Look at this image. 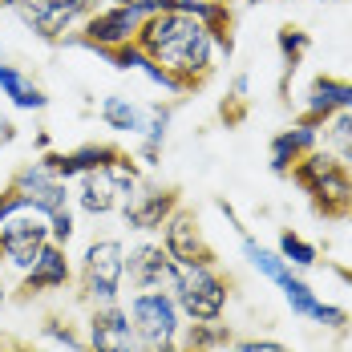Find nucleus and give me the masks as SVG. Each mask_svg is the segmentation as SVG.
Segmentation results:
<instances>
[{
  "label": "nucleus",
  "mask_w": 352,
  "mask_h": 352,
  "mask_svg": "<svg viewBox=\"0 0 352 352\" xmlns=\"http://www.w3.org/2000/svg\"><path fill=\"white\" fill-rule=\"evenodd\" d=\"M134 45L146 49L182 89H199L214 69V41L199 16L186 12H154L142 21Z\"/></svg>",
  "instance_id": "obj_1"
},
{
  "label": "nucleus",
  "mask_w": 352,
  "mask_h": 352,
  "mask_svg": "<svg viewBox=\"0 0 352 352\" xmlns=\"http://www.w3.org/2000/svg\"><path fill=\"white\" fill-rule=\"evenodd\" d=\"M239 247H243L247 263L263 276L267 283H276L283 292V300H287V308L296 312L300 320H312L320 328H332V332H344L349 328V312L340 308V304H328V300H320L316 292H312V283L304 280L292 263H283L280 251H272V247L255 243L247 231H239Z\"/></svg>",
  "instance_id": "obj_2"
},
{
  "label": "nucleus",
  "mask_w": 352,
  "mask_h": 352,
  "mask_svg": "<svg viewBox=\"0 0 352 352\" xmlns=\"http://www.w3.org/2000/svg\"><path fill=\"white\" fill-rule=\"evenodd\" d=\"M296 186L312 199L324 219H344L352 214V170L328 150H312L292 166Z\"/></svg>",
  "instance_id": "obj_3"
},
{
  "label": "nucleus",
  "mask_w": 352,
  "mask_h": 352,
  "mask_svg": "<svg viewBox=\"0 0 352 352\" xmlns=\"http://www.w3.org/2000/svg\"><path fill=\"white\" fill-rule=\"evenodd\" d=\"M170 296L186 324L223 320L231 304V280L219 272V263H178Z\"/></svg>",
  "instance_id": "obj_4"
},
{
  "label": "nucleus",
  "mask_w": 352,
  "mask_h": 352,
  "mask_svg": "<svg viewBox=\"0 0 352 352\" xmlns=\"http://www.w3.org/2000/svg\"><path fill=\"white\" fill-rule=\"evenodd\" d=\"M73 280H77L81 304H89V308L113 304L122 296V287H126V243L113 239V235L89 239L77 272H73Z\"/></svg>",
  "instance_id": "obj_5"
},
{
  "label": "nucleus",
  "mask_w": 352,
  "mask_h": 352,
  "mask_svg": "<svg viewBox=\"0 0 352 352\" xmlns=\"http://www.w3.org/2000/svg\"><path fill=\"white\" fill-rule=\"evenodd\" d=\"M154 12H162L158 0H118V4H109V8H98V12L81 25V33L65 36V41H69V45H85V49H94V53H109V49H118V45H130V41L138 36L142 21L154 16Z\"/></svg>",
  "instance_id": "obj_6"
},
{
  "label": "nucleus",
  "mask_w": 352,
  "mask_h": 352,
  "mask_svg": "<svg viewBox=\"0 0 352 352\" xmlns=\"http://www.w3.org/2000/svg\"><path fill=\"white\" fill-rule=\"evenodd\" d=\"M126 312L138 336V352H178V332L186 320L170 292H134Z\"/></svg>",
  "instance_id": "obj_7"
},
{
  "label": "nucleus",
  "mask_w": 352,
  "mask_h": 352,
  "mask_svg": "<svg viewBox=\"0 0 352 352\" xmlns=\"http://www.w3.org/2000/svg\"><path fill=\"white\" fill-rule=\"evenodd\" d=\"M8 186H12V190H21V195H25V203H29V211L45 214V219H49V214H57V211H65V207H73V186L65 182V178L53 175L45 158L25 162V166L12 175Z\"/></svg>",
  "instance_id": "obj_8"
},
{
  "label": "nucleus",
  "mask_w": 352,
  "mask_h": 352,
  "mask_svg": "<svg viewBox=\"0 0 352 352\" xmlns=\"http://www.w3.org/2000/svg\"><path fill=\"white\" fill-rule=\"evenodd\" d=\"M45 243H49V219L36 214V211L12 214V219L0 227V259H4L12 272H29Z\"/></svg>",
  "instance_id": "obj_9"
},
{
  "label": "nucleus",
  "mask_w": 352,
  "mask_h": 352,
  "mask_svg": "<svg viewBox=\"0 0 352 352\" xmlns=\"http://www.w3.org/2000/svg\"><path fill=\"white\" fill-rule=\"evenodd\" d=\"M85 349L89 352H138V336H134L130 312H126L118 300L89 308V320H85Z\"/></svg>",
  "instance_id": "obj_10"
},
{
  "label": "nucleus",
  "mask_w": 352,
  "mask_h": 352,
  "mask_svg": "<svg viewBox=\"0 0 352 352\" xmlns=\"http://www.w3.org/2000/svg\"><path fill=\"white\" fill-rule=\"evenodd\" d=\"M162 247L175 263H219L214 247L207 243L203 227H199V214L190 207H178L166 223H162Z\"/></svg>",
  "instance_id": "obj_11"
},
{
  "label": "nucleus",
  "mask_w": 352,
  "mask_h": 352,
  "mask_svg": "<svg viewBox=\"0 0 352 352\" xmlns=\"http://www.w3.org/2000/svg\"><path fill=\"white\" fill-rule=\"evenodd\" d=\"M182 203H178V190L175 186H142L122 203V219H126V227L130 231H138V235H150V231H162V223L178 211Z\"/></svg>",
  "instance_id": "obj_12"
},
{
  "label": "nucleus",
  "mask_w": 352,
  "mask_h": 352,
  "mask_svg": "<svg viewBox=\"0 0 352 352\" xmlns=\"http://www.w3.org/2000/svg\"><path fill=\"white\" fill-rule=\"evenodd\" d=\"M178 263L162 243H138L126 251V280L134 292H170Z\"/></svg>",
  "instance_id": "obj_13"
},
{
  "label": "nucleus",
  "mask_w": 352,
  "mask_h": 352,
  "mask_svg": "<svg viewBox=\"0 0 352 352\" xmlns=\"http://www.w3.org/2000/svg\"><path fill=\"white\" fill-rule=\"evenodd\" d=\"M73 283V263H69V247L49 243L41 247V255L33 259L29 272H21V296L33 300V296H49V292H65Z\"/></svg>",
  "instance_id": "obj_14"
},
{
  "label": "nucleus",
  "mask_w": 352,
  "mask_h": 352,
  "mask_svg": "<svg viewBox=\"0 0 352 352\" xmlns=\"http://www.w3.org/2000/svg\"><path fill=\"white\" fill-rule=\"evenodd\" d=\"M94 12H98V0H49L41 12L25 16L21 25H29L41 41H65V36H73V29H81Z\"/></svg>",
  "instance_id": "obj_15"
},
{
  "label": "nucleus",
  "mask_w": 352,
  "mask_h": 352,
  "mask_svg": "<svg viewBox=\"0 0 352 352\" xmlns=\"http://www.w3.org/2000/svg\"><path fill=\"white\" fill-rule=\"evenodd\" d=\"M312 150H320V122L300 118L296 126H287V130H280V134L272 138V150H267L272 170H276L280 178H287L292 166H296L304 154H312Z\"/></svg>",
  "instance_id": "obj_16"
},
{
  "label": "nucleus",
  "mask_w": 352,
  "mask_h": 352,
  "mask_svg": "<svg viewBox=\"0 0 352 352\" xmlns=\"http://www.w3.org/2000/svg\"><path fill=\"white\" fill-rule=\"evenodd\" d=\"M41 158L49 162V170H53L57 178L77 182V178L89 175V170H106L109 162L118 158V146H109V142H85V146L65 150V154H57V150H45Z\"/></svg>",
  "instance_id": "obj_17"
},
{
  "label": "nucleus",
  "mask_w": 352,
  "mask_h": 352,
  "mask_svg": "<svg viewBox=\"0 0 352 352\" xmlns=\"http://www.w3.org/2000/svg\"><path fill=\"white\" fill-rule=\"evenodd\" d=\"M122 186L109 178V170H89V175L77 178V186H73V207L85 214H94V219H106L122 207Z\"/></svg>",
  "instance_id": "obj_18"
},
{
  "label": "nucleus",
  "mask_w": 352,
  "mask_h": 352,
  "mask_svg": "<svg viewBox=\"0 0 352 352\" xmlns=\"http://www.w3.org/2000/svg\"><path fill=\"white\" fill-rule=\"evenodd\" d=\"M0 94H4L16 109H29V113H36V109L49 106L45 89L36 85L33 77H29V73H21V69H12V65H4V61H0Z\"/></svg>",
  "instance_id": "obj_19"
},
{
  "label": "nucleus",
  "mask_w": 352,
  "mask_h": 352,
  "mask_svg": "<svg viewBox=\"0 0 352 352\" xmlns=\"http://www.w3.org/2000/svg\"><path fill=\"white\" fill-rule=\"evenodd\" d=\"M227 340H235V332H231L223 320L182 324V332H178V352H219Z\"/></svg>",
  "instance_id": "obj_20"
},
{
  "label": "nucleus",
  "mask_w": 352,
  "mask_h": 352,
  "mask_svg": "<svg viewBox=\"0 0 352 352\" xmlns=\"http://www.w3.org/2000/svg\"><path fill=\"white\" fill-rule=\"evenodd\" d=\"M98 113H102V122H106L109 130H118V134H142V126H146L142 106L130 102L126 94H109V98H102Z\"/></svg>",
  "instance_id": "obj_21"
},
{
  "label": "nucleus",
  "mask_w": 352,
  "mask_h": 352,
  "mask_svg": "<svg viewBox=\"0 0 352 352\" xmlns=\"http://www.w3.org/2000/svg\"><path fill=\"white\" fill-rule=\"evenodd\" d=\"M344 109V81H336V77H316L312 85H308V113L304 118H312V122H328L332 113H340Z\"/></svg>",
  "instance_id": "obj_22"
},
{
  "label": "nucleus",
  "mask_w": 352,
  "mask_h": 352,
  "mask_svg": "<svg viewBox=\"0 0 352 352\" xmlns=\"http://www.w3.org/2000/svg\"><path fill=\"white\" fill-rule=\"evenodd\" d=\"M166 130H170V106H150V113H146V126H142L138 162H146V166H154V162H158L162 142H166Z\"/></svg>",
  "instance_id": "obj_23"
},
{
  "label": "nucleus",
  "mask_w": 352,
  "mask_h": 352,
  "mask_svg": "<svg viewBox=\"0 0 352 352\" xmlns=\"http://www.w3.org/2000/svg\"><path fill=\"white\" fill-rule=\"evenodd\" d=\"M320 134H324V142H328V154H336V158L352 170V109L332 113V118L320 126Z\"/></svg>",
  "instance_id": "obj_24"
},
{
  "label": "nucleus",
  "mask_w": 352,
  "mask_h": 352,
  "mask_svg": "<svg viewBox=\"0 0 352 352\" xmlns=\"http://www.w3.org/2000/svg\"><path fill=\"white\" fill-rule=\"evenodd\" d=\"M41 336H45V340H53L57 349L89 352V349H85V332H81V328H77L69 316H61V312H53V316L41 320Z\"/></svg>",
  "instance_id": "obj_25"
},
{
  "label": "nucleus",
  "mask_w": 352,
  "mask_h": 352,
  "mask_svg": "<svg viewBox=\"0 0 352 352\" xmlns=\"http://www.w3.org/2000/svg\"><path fill=\"white\" fill-rule=\"evenodd\" d=\"M283 263H292L296 272H308V267H316L320 263V251L316 243H308L304 235H296V231H280V243H276Z\"/></svg>",
  "instance_id": "obj_26"
},
{
  "label": "nucleus",
  "mask_w": 352,
  "mask_h": 352,
  "mask_svg": "<svg viewBox=\"0 0 352 352\" xmlns=\"http://www.w3.org/2000/svg\"><path fill=\"white\" fill-rule=\"evenodd\" d=\"M276 41H280V53H283V65L287 69H296L304 61V53L312 49V36L304 33V29H296V25H283Z\"/></svg>",
  "instance_id": "obj_27"
},
{
  "label": "nucleus",
  "mask_w": 352,
  "mask_h": 352,
  "mask_svg": "<svg viewBox=\"0 0 352 352\" xmlns=\"http://www.w3.org/2000/svg\"><path fill=\"white\" fill-rule=\"evenodd\" d=\"M73 207H65V211H57V214H49V239L53 243H61V247H69L73 239Z\"/></svg>",
  "instance_id": "obj_28"
},
{
  "label": "nucleus",
  "mask_w": 352,
  "mask_h": 352,
  "mask_svg": "<svg viewBox=\"0 0 352 352\" xmlns=\"http://www.w3.org/2000/svg\"><path fill=\"white\" fill-rule=\"evenodd\" d=\"M219 352H292L287 344H280V340H267V336H251V340H227Z\"/></svg>",
  "instance_id": "obj_29"
},
{
  "label": "nucleus",
  "mask_w": 352,
  "mask_h": 352,
  "mask_svg": "<svg viewBox=\"0 0 352 352\" xmlns=\"http://www.w3.org/2000/svg\"><path fill=\"white\" fill-rule=\"evenodd\" d=\"M21 211H29V203H25V195H21V190H12V186H8V190L0 195V227H4L12 214H21Z\"/></svg>",
  "instance_id": "obj_30"
},
{
  "label": "nucleus",
  "mask_w": 352,
  "mask_h": 352,
  "mask_svg": "<svg viewBox=\"0 0 352 352\" xmlns=\"http://www.w3.org/2000/svg\"><path fill=\"white\" fill-rule=\"evenodd\" d=\"M45 4H49V0H8V8H12L21 21H25V16H33V12H41Z\"/></svg>",
  "instance_id": "obj_31"
},
{
  "label": "nucleus",
  "mask_w": 352,
  "mask_h": 352,
  "mask_svg": "<svg viewBox=\"0 0 352 352\" xmlns=\"http://www.w3.org/2000/svg\"><path fill=\"white\" fill-rule=\"evenodd\" d=\"M247 94H251V77L247 73H235L231 77V102H247Z\"/></svg>",
  "instance_id": "obj_32"
},
{
  "label": "nucleus",
  "mask_w": 352,
  "mask_h": 352,
  "mask_svg": "<svg viewBox=\"0 0 352 352\" xmlns=\"http://www.w3.org/2000/svg\"><path fill=\"white\" fill-rule=\"evenodd\" d=\"M0 352H41V349L29 344V340H0Z\"/></svg>",
  "instance_id": "obj_33"
},
{
  "label": "nucleus",
  "mask_w": 352,
  "mask_h": 352,
  "mask_svg": "<svg viewBox=\"0 0 352 352\" xmlns=\"http://www.w3.org/2000/svg\"><path fill=\"white\" fill-rule=\"evenodd\" d=\"M12 134H16V126L12 122H0V142H12Z\"/></svg>",
  "instance_id": "obj_34"
},
{
  "label": "nucleus",
  "mask_w": 352,
  "mask_h": 352,
  "mask_svg": "<svg viewBox=\"0 0 352 352\" xmlns=\"http://www.w3.org/2000/svg\"><path fill=\"white\" fill-rule=\"evenodd\" d=\"M0 308H4V287H0Z\"/></svg>",
  "instance_id": "obj_35"
},
{
  "label": "nucleus",
  "mask_w": 352,
  "mask_h": 352,
  "mask_svg": "<svg viewBox=\"0 0 352 352\" xmlns=\"http://www.w3.org/2000/svg\"><path fill=\"white\" fill-rule=\"evenodd\" d=\"M4 8H8V0H0V12H4Z\"/></svg>",
  "instance_id": "obj_36"
},
{
  "label": "nucleus",
  "mask_w": 352,
  "mask_h": 352,
  "mask_svg": "<svg viewBox=\"0 0 352 352\" xmlns=\"http://www.w3.org/2000/svg\"><path fill=\"white\" fill-rule=\"evenodd\" d=\"M219 4H239V0H219Z\"/></svg>",
  "instance_id": "obj_37"
},
{
  "label": "nucleus",
  "mask_w": 352,
  "mask_h": 352,
  "mask_svg": "<svg viewBox=\"0 0 352 352\" xmlns=\"http://www.w3.org/2000/svg\"><path fill=\"white\" fill-rule=\"evenodd\" d=\"M316 4H324V0H316Z\"/></svg>",
  "instance_id": "obj_38"
}]
</instances>
